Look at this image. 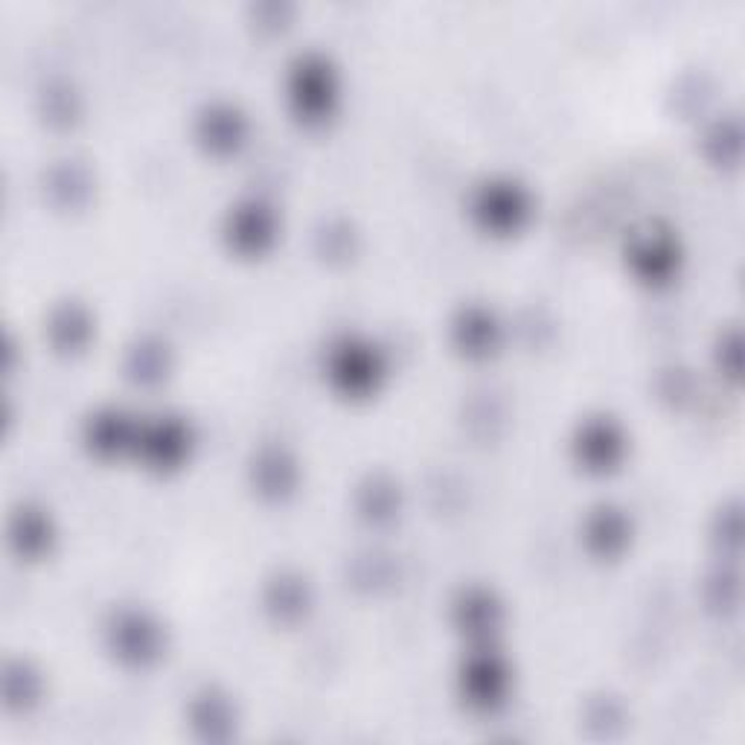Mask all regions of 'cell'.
Instances as JSON below:
<instances>
[{
  "mask_svg": "<svg viewBox=\"0 0 745 745\" xmlns=\"http://www.w3.org/2000/svg\"><path fill=\"white\" fill-rule=\"evenodd\" d=\"M297 99L303 102L306 111L318 114L329 106L332 99V80H329V71L323 68V62H303L297 68Z\"/></svg>",
  "mask_w": 745,
  "mask_h": 745,
  "instance_id": "obj_1",
  "label": "cell"
}]
</instances>
